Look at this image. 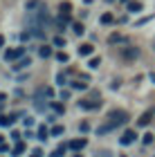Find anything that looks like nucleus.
Returning a JSON list of instances; mask_svg holds the SVG:
<instances>
[{
	"label": "nucleus",
	"mask_w": 155,
	"mask_h": 157,
	"mask_svg": "<svg viewBox=\"0 0 155 157\" xmlns=\"http://www.w3.org/2000/svg\"><path fill=\"white\" fill-rule=\"evenodd\" d=\"M119 56H122L124 61H135L137 56H139V49L133 47V45H124L122 49H119Z\"/></svg>",
	"instance_id": "obj_1"
},
{
	"label": "nucleus",
	"mask_w": 155,
	"mask_h": 157,
	"mask_svg": "<svg viewBox=\"0 0 155 157\" xmlns=\"http://www.w3.org/2000/svg\"><path fill=\"white\" fill-rule=\"evenodd\" d=\"M108 119H110V124L112 126H122V124H126V121H128V115H126L124 110H112L110 115H108Z\"/></svg>",
	"instance_id": "obj_2"
},
{
	"label": "nucleus",
	"mask_w": 155,
	"mask_h": 157,
	"mask_svg": "<svg viewBox=\"0 0 155 157\" xmlns=\"http://www.w3.org/2000/svg\"><path fill=\"white\" fill-rule=\"evenodd\" d=\"M101 105V99H83V101H79V108L83 110H95Z\"/></svg>",
	"instance_id": "obj_3"
},
{
	"label": "nucleus",
	"mask_w": 155,
	"mask_h": 157,
	"mask_svg": "<svg viewBox=\"0 0 155 157\" xmlns=\"http://www.w3.org/2000/svg\"><path fill=\"white\" fill-rule=\"evenodd\" d=\"M23 54H25V49H23V47H16V49H7V52H5V61H16V59H20Z\"/></svg>",
	"instance_id": "obj_4"
},
{
	"label": "nucleus",
	"mask_w": 155,
	"mask_h": 157,
	"mask_svg": "<svg viewBox=\"0 0 155 157\" xmlns=\"http://www.w3.org/2000/svg\"><path fill=\"white\" fill-rule=\"evenodd\" d=\"M135 137H137L135 130H126V132L122 135V139H119V144H122V146H128V144H133V141H135Z\"/></svg>",
	"instance_id": "obj_5"
},
{
	"label": "nucleus",
	"mask_w": 155,
	"mask_h": 157,
	"mask_svg": "<svg viewBox=\"0 0 155 157\" xmlns=\"http://www.w3.org/2000/svg\"><path fill=\"white\" fill-rule=\"evenodd\" d=\"M95 52V45H90V43H83V45H79V56H90Z\"/></svg>",
	"instance_id": "obj_6"
},
{
	"label": "nucleus",
	"mask_w": 155,
	"mask_h": 157,
	"mask_svg": "<svg viewBox=\"0 0 155 157\" xmlns=\"http://www.w3.org/2000/svg\"><path fill=\"white\" fill-rule=\"evenodd\" d=\"M43 2H41V0H29V2H25V9L27 11H36V9H43Z\"/></svg>",
	"instance_id": "obj_7"
},
{
	"label": "nucleus",
	"mask_w": 155,
	"mask_h": 157,
	"mask_svg": "<svg viewBox=\"0 0 155 157\" xmlns=\"http://www.w3.org/2000/svg\"><path fill=\"white\" fill-rule=\"evenodd\" d=\"M14 121H16V115H2V117H0V126L7 128V126H11Z\"/></svg>",
	"instance_id": "obj_8"
},
{
	"label": "nucleus",
	"mask_w": 155,
	"mask_h": 157,
	"mask_svg": "<svg viewBox=\"0 0 155 157\" xmlns=\"http://www.w3.org/2000/svg\"><path fill=\"white\" fill-rule=\"evenodd\" d=\"M86 144H88L86 139H72L70 141V148H72V151H81V148H86Z\"/></svg>",
	"instance_id": "obj_9"
},
{
	"label": "nucleus",
	"mask_w": 155,
	"mask_h": 157,
	"mask_svg": "<svg viewBox=\"0 0 155 157\" xmlns=\"http://www.w3.org/2000/svg\"><path fill=\"white\" fill-rule=\"evenodd\" d=\"M27 65H32V61H29V56H27V59H20V61L16 63V65H14V70H16V72H18V70H25Z\"/></svg>",
	"instance_id": "obj_10"
},
{
	"label": "nucleus",
	"mask_w": 155,
	"mask_h": 157,
	"mask_svg": "<svg viewBox=\"0 0 155 157\" xmlns=\"http://www.w3.org/2000/svg\"><path fill=\"white\" fill-rule=\"evenodd\" d=\"M108 43H112V45H115V43H126V36H122V34H110Z\"/></svg>",
	"instance_id": "obj_11"
},
{
	"label": "nucleus",
	"mask_w": 155,
	"mask_h": 157,
	"mask_svg": "<svg viewBox=\"0 0 155 157\" xmlns=\"http://www.w3.org/2000/svg\"><path fill=\"white\" fill-rule=\"evenodd\" d=\"M50 135H52V130H47L45 126H41V128H38V139H41V141H45L47 137H50Z\"/></svg>",
	"instance_id": "obj_12"
},
{
	"label": "nucleus",
	"mask_w": 155,
	"mask_h": 157,
	"mask_svg": "<svg viewBox=\"0 0 155 157\" xmlns=\"http://www.w3.org/2000/svg\"><path fill=\"white\" fill-rule=\"evenodd\" d=\"M38 54L43 56V59H47V56H52V47H47V45H43V47L38 49Z\"/></svg>",
	"instance_id": "obj_13"
},
{
	"label": "nucleus",
	"mask_w": 155,
	"mask_h": 157,
	"mask_svg": "<svg viewBox=\"0 0 155 157\" xmlns=\"http://www.w3.org/2000/svg\"><path fill=\"white\" fill-rule=\"evenodd\" d=\"M128 11H142V2H128Z\"/></svg>",
	"instance_id": "obj_14"
},
{
	"label": "nucleus",
	"mask_w": 155,
	"mask_h": 157,
	"mask_svg": "<svg viewBox=\"0 0 155 157\" xmlns=\"http://www.w3.org/2000/svg\"><path fill=\"white\" fill-rule=\"evenodd\" d=\"M72 32L74 34H83V32H86V27H83L81 23H72Z\"/></svg>",
	"instance_id": "obj_15"
},
{
	"label": "nucleus",
	"mask_w": 155,
	"mask_h": 157,
	"mask_svg": "<svg viewBox=\"0 0 155 157\" xmlns=\"http://www.w3.org/2000/svg\"><path fill=\"white\" fill-rule=\"evenodd\" d=\"M151 112H146V115H142V119H139V126H149V121H151Z\"/></svg>",
	"instance_id": "obj_16"
},
{
	"label": "nucleus",
	"mask_w": 155,
	"mask_h": 157,
	"mask_svg": "<svg viewBox=\"0 0 155 157\" xmlns=\"http://www.w3.org/2000/svg\"><path fill=\"white\" fill-rule=\"evenodd\" d=\"M99 65H101V59H90V63H88V67H90V70H97Z\"/></svg>",
	"instance_id": "obj_17"
},
{
	"label": "nucleus",
	"mask_w": 155,
	"mask_h": 157,
	"mask_svg": "<svg viewBox=\"0 0 155 157\" xmlns=\"http://www.w3.org/2000/svg\"><path fill=\"white\" fill-rule=\"evenodd\" d=\"M70 9H72V5H70V2H61V7H59L61 13H70Z\"/></svg>",
	"instance_id": "obj_18"
},
{
	"label": "nucleus",
	"mask_w": 155,
	"mask_h": 157,
	"mask_svg": "<svg viewBox=\"0 0 155 157\" xmlns=\"http://www.w3.org/2000/svg\"><path fill=\"white\" fill-rule=\"evenodd\" d=\"M112 20H115V18H112V13H103V16H101V23L103 25H110Z\"/></svg>",
	"instance_id": "obj_19"
},
{
	"label": "nucleus",
	"mask_w": 155,
	"mask_h": 157,
	"mask_svg": "<svg viewBox=\"0 0 155 157\" xmlns=\"http://www.w3.org/2000/svg\"><path fill=\"white\" fill-rule=\"evenodd\" d=\"M72 88H74V90H86L88 85H86V83H81V81H72Z\"/></svg>",
	"instance_id": "obj_20"
},
{
	"label": "nucleus",
	"mask_w": 155,
	"mask_h": 157,
	"mask_svg": "<svg viewBox=\"0 0 155 157\" xmlns=\"http://www.w3.org/2000/svg\"><path fill=\"white\" fill-rule=\"evenodd\" d=\"M56 59H59L61 63H68V61H70V56H68L65 52H59V54H56Z\"/></svg>",
	"instance_id": "obj_21"
},
{
	"label": "nucleus",
	"mask_w": 155,
	"mask_h": 157,
	"mask_svg": "<svg viewBox=\"0 0 155 157\" xmlns=\"http://www.w3.org/2000/svg\"><path fill=\"white\" fill-rule=\"evenodd\" d=\"M63 155H65V146H59V148L54 151V155H52V157H63Z\"/></svg>",
	"instance_id": "obj_22"
},
{
	"label": "nucleus",
	"mask_w": 155,
	"mask_h": 157,
	"mask_svg": "<svg viewBox=\"0 0 155 157\" xmlns=\"http://www.w3.org/2000/svg\"><path fill=\"white\" fill-rule=\"evenodd\" d=\"M54 45H56V47H63V45H65V38H63V36H56V38H54Z\"/></svg>",
	"instance_id": "obj_23"
},
{
	"label": "nucleus",
	"mask_w": 155,
	"mask_h": 157,
	"mask_svg": "<svg viewBox=\"0 0 155 157\" xmlns=\"http://www.w3.org/2000/svg\"><path fill=\"white\" fill-rule=\"evenodd\" d=\"M52 135H54V137H59V135H63V126H54V128H52Z\"/></svg>",
	"instance_id": "obj_24"
},
{
	"label": "nucleus",
	"mask_w": 155,
	"mask_h": 157,
	"mask_svg": "<svg viewBox=\"0 0 155 157\" xmlns=\"http://www.w3.org/2000/svg\"><path fill=\"white\" fill-rule=\"evenodd\" d=\"M23 124H25V128H32V126H34V119H32V117H25Z\"/></svg>",
	"instance_id": "obj_25"
},
{
	"label": "nucleus",
	"mask_w": 155,
	"mask_h": 157,
	"mask_svg": "<svg viewBox=\"0 0 155 157\" xmlns=\"http://www.w3.org/2000/svg\"><path fill=\"white\" fill-rule=\"evenodd\" d=\"M23 151H25V144H16V148H14V153L18 155V153H23Z\"/></svg>",
	"instance_id": "obj_26"
},
{
	"label": "nucleus",
	"mask_w": 155,
	"mask_h": 157,
	"mask_svg": "<svg viewBox=\"0 0 155 157\" xmlns=\"http://www.w3.org/2000/svg\"><path fill=\"white\" fill-rule=\"evenodd\" d=\"M151 141H153V135L146 132V135H144V144H151Z\"/></svg>",
	"instance_id": "obj_27"
},
{
	"label": "nucleus",
	"mask_w": 155,
	"mask_h": 157,
	"mask_svg": "<svg viewBox=\"0 0 155 157\" xmlns=\"http://www.w3.org/2000/svg\"><path fill=\"white\" fill-rule=\"evenodd\" d=\"M79 130H81V132H88V130H90V126H88V124H86V121H83V124H81V126H79Z\"/></svg>",
	"instance_id": "obj_28"
},
{
	"label": "nucleus",
	"mask_w": 155,
	"mask_h": 157,
	"mask_svg": "<svg viewBox=\"0 0 155 157\" xmlns=\"http://www.w3.org/2000/svg\"><path fill=\"white\" fill-rule=\"evenodd\" d=\"M56 81H59V85H63V83H65V74H59V76H56Z\"/></svg>",
	"instance_id": "obj_29"
},
{
	"label": "nucleus",
	"mask_w": 155,
	"mask_h": 157,
	"mask_svg": "<svg viewBox=\"0 0 155 157\" xmlns=\"http://www.w3.org/2000/svg\"><path fill=\"white\" fill-rule=\"evenodd\" d=\"M52 108H54L56 112H63V105H61V103H52Z\"/></svg>",
	"instance_id": "obj_30"
},
{
	"label": "nucleus",
	"mask_w": 155,
	"mask_h": 157,
	"mask_svg": "<svg viewBox=\"0 0 155 157\" xmlns=\"http://www.w3.org/2000/svg\"><path fill=\"white\" fill-rule=\"evenodd\" d=\"M41 155H43V151H41V148H36V151H34L29 157H41Z\"/></svg>",
	"instance_id": "obj_31"
},
{
	"label": "nucleus",
	"mask_w": 155,
	"mask_h": 157,
	"mask_svg": "<svg viewBox=\"0 0 155 157\" xmlns=\"http://www.w3.org/2000/svg\"><path fill=\"white\" fill-rule=\"evenodd\" d=\"M5 99H7V94H5V92H0V105L5 103Z\"/></svg>",
	"instance_id": "obj_32"
},
{
	"label": "nucleus",
	"mask_w": 155,
	"mask_h": 157,
	"mask_svg": "<svg viewBox=\"0 0 155 157\" xmlns=\"http://www.w3.org/2000/svg\"><path fill=\"white\" fill-rule=\"evenodd\" d=\"M5 45V36H0V47H2Z\"/></svg>",
	"instance_id": "obj_33"
},
{
	"label": "nucleus",
	"mask_w": 155,
	"mask_h": 157,
	"mask_svg": "<svg viewBox=\"0 0 155 157\" xmlns=\"http://www.w3.org/2000/svg\"><path fill=\"white\" fill-rule=\"evenodd\" d=\"M151 81H153V83H155V72H153V74H151Z\"/></svg>",
	"instance_id": "obj_34"
},
{
	"label": "nucleus",
	"mask_w": 155,
	"mask_h": 157,
	"mask_svg": "<svg viewBox=\"0 0 155 157\" xmlns=\"http://www.w3.org/2000/svg\"><path fill=\"white\" fill-rule=\"evenodd\" d=\"M74 157H83V155H74Z\"/></svg>",
	"instance_id": "obj_35"
}]
</instances>
